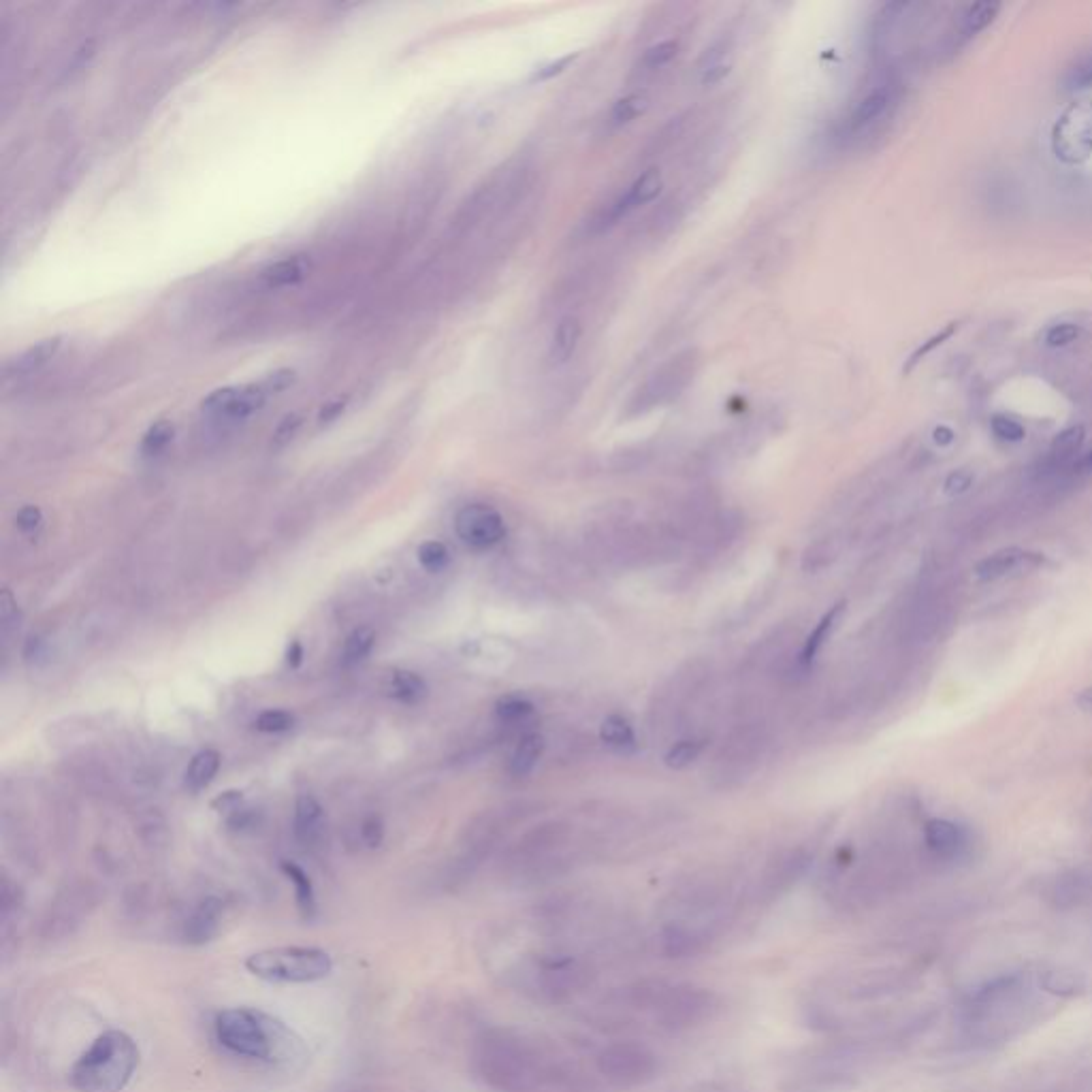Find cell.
Here are the masks:
<instances>
[{
    "mask_svg": "<svg viewBox=\"0 0 1092 1092\" xmlns=\"http://www.w3.org/2000/svg\"><path fill=\"white\" fill-rule=\"evenodd\" d=\"M583 327L578 323L576 316H564L555 325L551 346H549V361L551 365H564L568 363L581 342Z\"/></svg>",
    "mask_w": 1092,
    "mask_h": 1092,
    "instance_id": "19",
    "label": "cell"
},
{
    "mask_svg": "<svg viewBox=\"0 0 1092 1092\" xmlns=\"http://www.w3.org/2000/svg\"><path fill=\"white\" fill-rule=\"evenodd\" d=\"M303 655H305L303 645L299 640H293L291 645H288V651H286V664L291 666L293 670H297L301 666V662H303Z\"/></svg>",
    "mask_w": 1092,
    "mask_h": 1092,
    "instance_id": "52",
    "label": "cell"
},
{
    "mask_svg": "<svg viewBox=\"0 0 1092 1092\" xmlns=\"http://www.w3.org/2000/svg\"><path fill=\"white\" fill-rule=\"evenodd\" d=\"M387 692L391 698H395L401 704H419L421 700L427 698L429 689L421 674L397 668L389 674Z\"/></svg>",
    "mask_w": 1092,
    "mask_h": 1092,
    "instance_id": "22",
    "label": "cell"
},
{
    "mask_svg": "<svg viewBox=\"0 0 1092 1092\" xmlns=\"http://www.w3.org/2000/svg\"><path fill=\"white\" fill-rule=\"evenodd\" d=\"M1039 986L1048 994H1054V997H1080V994L1086 992L1088 982L1086 977L1078 971L1058 969V971L1041 973Z\"/></svg>",
    "mask_w": 1092,
    "mask_h": 1092,
    "instance_id": "24",
    "label": "cell"
},
{
    "mask_svg": "<svg viewBox=\"0 0 1092 1092\" xmlns=\"http://www.w3.org/2000/svg\"><path fill=\"white\" fill-rule=\"evenodd\" d=\"M1078 706L1084 711H1092V687H1086L1078 696Z\"/></svg>",
    "mask_w": 1092,
    "mask_h": 1092,
    "instance_id": "56",
    "label": "cell"
},
{
    "mask_svg": "<svg viewBox=\"0 0 1092 1092\" xmlns=\"http://www.w3.org/2000/svg\"><path fill=\"white\" fill-rule=\"evenodd\" d=\"M92 907H94V898L90 896V890L77 886L62 892L41 918L39 937L47 943H56V941L73 937L79 930V926L86 922Z\"/></svg>",
    "mask_w": 1092,
    "mask_h": 1092,
    "instance_id": "6",
    "label": "cell"
},
{
    "mask_svg": "<svg viewBox=\"0 0 1092 1092\" xmlns=\"http://www.w3.org/2000/svg\"><path fill=\"white\" fill-rule=\"evenodd\" d=\"M679 54V43L677 41H662V43H655L651 45L649 50L642 54V67H645L647 71H655V69H662L666 67V64L670 60H674V56Z\"/></svg>",
    "mask_w": 1092,
    "mask_h": 1092,
    "instance_id": "42",
    "label": "cell"
},
{
    "mask_svg": "<svg viewBox=\"0 0 1092 1092\" xmlns=\"http://www.w3.org/2000/svg\"><path fill=\"white\" fill-rule=\"evenodd\" d=\"M342 410H344V404H342V401H337V404H331V406L323 408V412H320V421H325V423L333 421L337 414H342Z\"/></svg>",
    "mask_w": 1092,
    "mask_h": 1092,
    "instance_id": "54",
    "label": "cell"
},
{
    "mask_svg": "<svg viewBox=\"0 0 1092 1092\" xmlns=\"http://www.w3.org/2000/svg\"><path fill=\"white\" fill-rule=\"evenodd\" d=\"M689 376H692V374H689L687 369H683L681 361L672 363L670 367L664 369V372L653 376V380L647 384L645 391L640 393V401H642V404H651L653 406V404H662V401L677 397L679 395L677 391H681L685 387V382H687Z\"/></svg>",
    "mask_w": 1092,
    "mask_h": 1092,
    "instance_id": "17",
    "label": "cell"
},
{
    "mask_svg": "<svg viewBox=\"0 0 1092 1092\" xmlns=\"http://www.w3.org/2000/svg\"><path fill=\"white\" fill-rule=\"evenodd\" d=\"M645 109H647L645 96H640V94L625 96V99H619V101L615 103V107L610 109V124H613V126H625V124H630V122L636 120L640 114H645Z\"/></svg>",
    "mask_w": 1092,
    "mask_h": 1092,
    "instance_id": "38",
    "label": "cell"
},
{
    "mask_svg": "<svg viewBox=\"0 0 1092 1092\" xmlns=\"http://www.w3.org/2000/svg\"><path fill=\"white\" fill-rule=\"evenodd\" d=\"M660 192H662V175H660V171H655V169L645 171L640 175V178H636L632 182V186L625 190L615 203H610L606 207V210L602 212V216L596 220V229L606 231L610 227H615L617 222H621L623 218H628L632 212L638 210V207L647 205L653 199H657Z\"/></svg>",
    "mask_w": 1092,
    "mask_h": 1092,
    "instance_id": "10",
    "label": "cell"
},
{
    "mask_svg": "<svg viewBox=\"0 0 1092 1092\" xmlns=\"http://www.w3.org/2000/svg\"><path fill=\"white\" fill-rule=\"evenodd\" d=\"M702 749H704L702 741H696V738H685V741L674 743L668 749L664 762L672 770H683L687 766H692L700 758Z\"/></svg>",
    "mask_w": 1092,
    "mask_h": 1092,
    "instance_id": "35",
    "label": "cell"
},
{
    "mask_svg": "<svg viewBox=\"0 0 1092 1092\" xmlns=\"http://www.w3.org/2000/svg\"><path fill=\"white\" fill-rule=\"evenodd\" d=\"M297 427H299V419H295V416H288V419L282 421L278 431H276V442L284 444V442L291 440L293 433L297 431Z\"/></svg>",
    "mask_w": 1092,
    "mask_h": 1092,
    "instance_id": "51",
    "label": "cell"
},
{
    "mask_svg": "<svg viewBox=\"0 0 1092 1092\" xmlns=\"http://www.w3.org/2000/svg\"><path fill=\"white\" fill-rule=\"evenodd\" d=\"M60 348V340L58 337H52V340H43L35 346H30L28 350H24L20 357H15L11 363L5 365V376L11 378V376H24V374H30L35 372V369H39L41 365H45L47 361H50L56 350Z\"/></svg>",
    "mask_w": 1092,
    "mask_h": 1092,
    "instance_id": "23",
    "label": "cell"
},
{
    "mask_svg": "<svg viewBox=\"0 0 1092 1092\" xmlns=\"http://www.w3.org/2000/svg\"><path fill=\"white\" fill-rule=\"evenodd\" d=\"M990 429L994 433V438L1007 444H1018L1026 438L1024 425L1018 423L1016 419H1011V416L1007 414H994L990 421Z\"/></svg>",
    "mask_w": 1092,
    "mask_h": 1092,
    "instance_id": "41",
    "label": "cell"
},
{
    "mask_svg": "<svg viewBox=\"0 0 1092 1092\" xmlns=\"http://www.w3.org/2000/svg\"><path fill=\"white\" fill-rule=\"evenodd\" d=\"M325 809L312 794H301L295 802V837L305 847H316L325 837Z\"/></svg>",
    "mask_w": 1092,
    "mask_h": 1092,
    "instance_id": "15",
    "label": "cell"
},
{
    "mask_svg": "<svg viewBox=\"0 0 1092 1092\" xmlns=\"http://www.w3.org/2000/svg\"><path fill=\"white\" fill-rule=\"evenodd\" d=\"M474 1063L487 1084L500 1090H517L525 1075V1056L521 1048L502 1033H487L476 1043Z\"/></svg>",
    "mask_w": 1092,
    "mask_h": 1092,
    "instance_id": "4",
    "label": "cell"
},
{
    "mask_svg": "<svg viewBox=\"0 0 1092 1092\" xmlns=\"http://www.w3.org/2000/svg\"><path fill=\"white\" fill-rule=\"evenodd\" d=\"M653 1058L655 1056L645 1048L634 1046V1043H621V1046L604 1050L600 1056V1067L610 1080L619 1084H638L651 1078L655 1069Z\"/></svg>",
    "mask_w": 1092,
    "mask_h": 1092,
    "instance_id": "8",
    "label": "cell"
},
{
    "mask_svg": "<svg viewBox=\"0 0 1092 1092\" xmlns=\"http://www.w3.org/2000/svg\"><path fill=\"white\" fill-rule=\"evenodd\" d=\"M576 56H578V54H566V56H561V58H557V60H551V62L542 64V67H538V69L532 73V77H529V82H532V84H536V82H538V84L549 82V79H553V77H557V75L564 73V71L570 67V64L576 60Z\"/></svg>",
    "mask_w": 1092,
    "mask_h": 1092,
    "instance_id": "44",
    "label": "cell"
},
{
    "mask_svg": "<svg viewBox=\"0 0 1092 1092\" xmlns=\"http://www.w3.org/2000/svg\"><path fill=\"white\" fill-rule=\"evenodd\" d=\"M1084 440H1086V429L1082 425H1073L1058 433L1050 446V455H1048L1050 463L1054 465V468H1058V465L1073 463V461L1078 463V453L1082 451Z\"/></svg>",
    "mask_w": 1092,
    "mask_h": 1092,
    "instance_id": "27",
    "label": "cell"
},
{
    "mask_svg": "<svg viewBox=\"0 0 1092 1092\" xmlns=\"http://www.w3.org/2000/svg\"><path fill=\"white\" fill-rule=\"evenodd\" d=\"M843 615H845V602H837L822 619H819V623L815 625V630L809 634V638L805 640V645H802V651H800V657H798V664L802 668H807V666H811L815 662V657L819 655V651H822V647L826 645V640L832 636V632L837 630V625L843 619Z\"/></svg>",
    "mask_w": 1092,
    "mask_h": 1092,
    "instance_id": "18",
    "label": "cell"
},
{
    "mask_svg": "<svg viewBox=\"0 0 1092 1092\" xmlns=\"http://www.w3.org/2000/svg\"><path fill=\"white\" fill-rule=\"evenodd\" d=\"M227 905L220 896H205L192 907L180 924V939L186 945L201 947L216 941L222 930Z\"/></svg>",
    "mask_w": 1092,
    "mask_h": 1092,
    "instance_id": "11",
    "label": "cell"
},
{
    "mask_svg": "<svg viewBox=\"0 0 1092 1092\" xmlns=\"http://www.w3.org/2000/svg\"><path fill=\"white\" fill-rule=\"evenodd\" d=\"M269 393L259 384H246V387H224L207 395L203 399V408L212 414L227 416V419H248L254 412H259Z\"/></svg>",
    "mask_w": 1092,
    "mask_h": 1092,
    "instance_id": "12",
    "label": "cell"
},
{
    "mask_svg": "<svg viewBox=\"0 0 1092 1092\" xmlns=\"http://www.w3.org/2000/svg\"><path fill=\"white\" fill-rule=\"evenodd\" d=\"M295 382V372L293 369H278V372L269 374L265 380H263V387L267 389L269 395H276L284 389L291 387V384Z\"/></svg>",
    "mask_w": 1092,
    "mask_h": 1092,
    "instance_id": "47",
    "label": "cell"
},
{
    "mask_svg": "<svg viewBox=\"0 0 1092 1092\" xmlns=\"http://www.w3.org/2000/svg\"><path fill=\"white\" fill-rule=\"evenodd\" d=\"M1075 470H1078L1080 474H1086V476H1092V451L1086 453L1084 457L1078 459V463H1075Z\"/></svg>",
    "mask_w": 1092,
    "mask_h": 1092,
    "instance_id": "55",
    "label": "cell"
},
{
    "mask_svg": "<svg viewBox=\"0 0 1092 1092\" xmlns=\"http://www.w3.org/2000/svg\"><path fill=\"white\" fill-rule=\"evenodd\" d=\"M214 1039L218 1046L237 1058L273 1067H291L303 1061L301 1039L288 1026L256 1007H229L216 1014Z\"/></svg>",
    "mask_w": 1092,
    "mask_h": 1092,
    "instance_id": "1",
    "label": "cell"
},
{
    "mask_svg": "<svg viewBox=\"0 0 1092 1092\" xmlns=\"http://www.w3.org/2000/svg\"><path fill=\"white\" fill-rule=\"evenodd\" d=\"M664 952L670 956V958H685L689 954L696 952V943L698 939H694V935L689 933L687 928L683 926H668L664 930Z\"/></svg>",
    "mask_w": 1092,
    "mask_h": 1092,
    "instance_id": "34",
    "label": "cell"
},
{
    "mask_svg": "<svg viewBox=\"0 0 1092 1092\" xmlns=\"http://www.w3.org/2000/svg\"><path fill=\"white\" fill-rule=\"evenodd\" d=\"M242 800H244V792L229 790V792H224V794H220L218 798L212 800V809H216L220 813L222 811L224 813H235L239 809V805H242Z\"/></svg>",
    "mask_w": 1092,
    "mask_h": 1092,
    "instance_id": "49",
    "label": "cell"
},
{
    "mask_svg": "<svg viewBox=\"0 0 1092 1092\" xmlns=\"http://www.w3.org/2000/svg\"><path fill=\"white\" fill-rule=\"evenodd\" d=\"M295 726V715L282 709L263 711L254 721V728L263 734H282Z\"/></svg>",
    "mask_w": 1092,
    "mask_h": 1092,
    "instance_id": "40",
    "label": "cell"
},
{
    "mask_svg": "<svg viewBox=\"0 0 1092 1092\" xmlns=\"http://www.w3.org/2000/svg\"><path fill=\"white\" fill-rule=\"evenodd\" d=\"M495 715L506 726H519L534 715V704L521 696H506L495 704Z\"/></svg>",
    "mask_w": 1092,
    "mask_h": 1092,
    "instance_id": "31",
    "label": "cell"
},
{
    "mask_svg": "<svg viewBox=\"0 0 1092 1092\" xmlns=\"http://www.w3.org/2000/svg\"><path fill=\"white\" fill-rule=\"evenodd\" d=\"M960 327H962L960 320H954V323H947V325H945L943 329H939L935 335H930L926 342H922L918 348H915V350L911 352L909 359H907V363H905V367H903V372H905V374L913 372V369L918 367L928 355H933V352H935L937 348H941L945 342H950L952 337L960 331Z\"/></svg>",
    "mask_w": 1092,
    "mask_h": 1092,
    "instance_id": "29",
    "label": "cell"
},
{
    "mask_svg": "<svg viewBox=\"0 0 1092 1092\" xmlns=\"http://www.w3.org/2000/svg\"><path fill=\"white\" fill-rule=\"evenodd\" d=\"M455 532L470 549L487 551L504 540L506 523L493 506L470 504L457 512Z\"/></svg>",
    "mask_w": 1092,
    "mask_h": 1092,
    "instance_id": "7",
    "label": "cell"
},
{
    "mask_svg": "<svg viewBox=\"0 0 1092 1092\" xmlns=\"http://www.w3.org/2000/svg\"><path fill=\"white\" fill-rule=\"evenodd\" d=\"M173 436H175V429H173V425L169 421L154 423L141 440V453L148 455V457L163 453L165 448L171 444Z\"/></svg>",
    "mask_w": 1092,
    "mask_h": 1092,
    "instance_id": "37",
    "label": "cell"
},
{
    "mask_svg": "<svg viewBox=\"0 0 1092 1092\" xmlns=\"http://www.w3.org/2000/svg\"><path fill=\"white\" fill-rule=\"evenodd\" d=\"M894 101H896L894 84H881L873 88L869 94L862 96V99L854 105V109L849 111V116L843 122L841 135L845 139L860 137L862 133L869 131V128H873L877 122H881L890 114Z\"/></svg>",
    "mask_w": 1092,
    "mask_h": 1092,
    "instance_id": "13",
    "label": "cell"
},
{
    "mask_svg": "<svg viewBox=\"0 0 1092 1092\" xmlns=\"http://www.w3.org/2000/svg\"><path fill=\"white\" fill-rule=\"evenodd\" d=\"M139 1063L137 1041L126 1031L111 1029L79 1054L69 1071V1082L77 1092H122L133 1082Z\"/></svg>",
    "mask_w": 1092,
    "mask_h": 1092,
    "instance_id": "2",
    "label": "cell"
},
{
    "mask_svg": "<svg viewBox=\"0 0 1092 1092\" xmlns=\"http://www.w3.org/2000/svg\"><path fill=\"white\" fill-rule=\"evenodd\" d=\"M376 645V630L369 628V625H361V628L352 630L344 642V649H342V660L346 666H355V664H361L363 660H367L369 653H372Z\"/></svg>",
    "mask_w": 1092,
    "mask_h": 1092,
    "instance_id": "28",
    "label": "cell"
},
{
    "mask_svg": "<svg viewBox=\"0 0 1092 1092\" xmlns=\"http://www.w3.org/2000/svg\"><path fill=\"white\" fill-rule=\"evenodd\" d=\"M1001 3H971L960 9V13L954 18L952 26L947 28L945 37L941 41V52H947L950 56L958 54L962 47L969 45L979 32H984L997 15L1001 13Z\"/></svg>",
    "mask_w": 1092,
    "mask_h": 1092,
    "instance_id": "9",
    "label": "cell"
},
{
    "mask_svg": "<svg viewBox=\"0 0 1092 1092\" xmlns=\"http://www.w3.org/2000/svg\"><path fill=\"white\" fill-rule=\"evenodd\" d=\"M732 71V62H724V64H715V67H709V69H702V84L704 86H713V84H719L721 79H726Z\"/></svg>",
    "mask_w": 1092,
    "mask_h": 1092,
    "instance_id": "50",
    "label": "cell"
},
{
    "mask_svg": "<svg viewBox=\"0 0 1092 1092\" xmlns=\"http://www.w3.org/2000/svg\"><path fill=\"white\" fill-rule=\"evenodd\" d=\"M1063 88L1067 92H1080L1092 88V52L1080 56L1063 75Z\"/></svg>",
    "mask_w": 1092,
    "mask_h": 1092,
    "instance_id": "36",
    "label": "cell"
},
{
    "mask_svg": "<svg viewBox=\"0 0 1092 1092\" xmlns=\"http://www.w3.org/2000/svg\"><path fill=\"white\" fill-rule=\"evenodd\" d=\"M305 276V263L301 259H284L269 265L263 271V280L269 286H293Z\"/></svg>",
    "mask_w": 1092,
    "mask_h": 1092,
    "instance_id": "30",
    "label": "cell"
},
{
    "mask_svg": "<svg viewBox=\"0 0 1092 1092\" xmlns=\"http://www.w3.org/2000/svg\"><path fill=\"white\" fill-rule=\"evenodd\" d=\"M416 557H419V564L423 566V570L431 574L444 572L448 564H451V551H448V546L440 540L423 542L419 546V551H416Z\"/></svg>",
    "mask_w": 1092,
    "mask_h": 1092,
    "instance_id": "32",
    "label": "cell"
},
{
    "mask_svg": "<svg viewBox=\"0 0 1092 1092\" xmlns=\"http://www.w3.org/2000/svg\"><path fill=\"white\" fill-rule=\"evenodd\" d=\"M384 834H387V830H384V822L378 815H367L361 822L359 837L367 849H378L384 843Z\"/></svg>",
    "mask_w": 1092,
    "mask_h": 1092,
    "instance_id": "43",
    "label": "cell"
},
{
    "mask_svg": "<svg viewBox=\"0 0 1092 1092\" xmlns=\"http://www.w3.org/2000/svg\"><path fill=\"white\" fill-rule=\"evenodd\" d=\"M965 830L950 819H928L924 826V841L937 856H956L965 847Z\"/></svg>",
    "mask_w": 1092,
    "mask_h": 1092,
    "instance_id": "16",
    "label": "cell"
},
{
    "mask_svg": "<svg viewBox=\"0 0 1092 1092\" xmlns=\"http://www.w3.org/2000/svg\"><path fill=\"white\" fill-rule=\"evenodd\" d=\"M600 738L606 747H610L617 753H632L636 751V734L632 724L621 715H608L600 726Z\"/></svg>",
    "mask_w": 1092,
    "mask_h": 1092,
    "instance_id": "26",
    "label": "cell"
},
{
    "mask_svg": "<svg viewBox=\"0 0 1092 1092\" xmlns=\"http://www.w3.org/2000/svg\"><path fill=\"white\" fill-rule=\"evenodd\" d=\"M1080 335H1082V325L1061 320V323L1050 325L1046 329V333H1043V344H1046L1048 348H1067L1078 342Z\"/></svg>",
    "mask_w": 1092,
    "mask_h": 1092,
    "instance_id": "39",
    "label": "cell"
},
{
    "mask_svg": "<svg viewBox=\"0 0 1092 1092\" xmlns=\"http://www.w3.org/2000/svg\"><path fill=\"white\" fill-rule=\"evenodd\" d=\"M933 438H935V442H937L939 446H950V444L954 442V431H952L950 427H945V425H941V427H937V429H935V433H933Z\"/></svg>",
    "mask_w": 1092,
    "mask_h": 1092,
    "instance_id": "53",
    "label": "cell"
},
{
    "mask_svg": "<svg viewBox=\"0 0 1092 1092\" xmlns=\"http://www.w3.org/2000/svg\"><path fill=\"white\" fill-rule=\"evenodd\" d=\"M542 753H544L542 736H538V734L523 736L519 741V745L515 747V751H512L510 775L517 777V779L532 775L534 768L538 766V762L542 758Z\"/></svg>",
    "mask_w": 1092,
    "mask_h": 1092,
    "instance_id": "25",
    "label": "cell"
},
{
    "mask_svg": "<svg viewBox=\"0 0 1092 1092\" xmlns=\"http://www.w3.org/2000/svg\"><path fill=\"white\" fill-rule=\"evenodd\" d=\"M1052 152L1065 165L1078 167L1092 158V99L1069 103L1052 126Z\"/></svg>",
    "mask_w": 1092,
    "mask_h": 1092,
    "instance_id": "5",
    "label": "cell"
},
{
    "mask_svg": "<svg viewBox=\"0 0 1092 1092\" xmlns=\"http://www.w3.org/2000/svg\"><path fill=\"white\" fill-rule=\"evenodd\" d=\"M250 975L271 984H314L333 973V958L327 950L308 945L265 947L246 958Z\"/></svg>",
    "mask_w": 1092,
    "mask_h": 1092,
    "instance_id": "3",
    "label": "cell"
},
{
    "mask_svg": "<svg viewBox=\"0 0 1092 1092\" xmlns=\"http://www.w3.org/2000/svg\"><path fill=\"white\" fill-rule=\"evenodd\" d=\"M973 480H975V478H973V472H969V470H956V472H952L950 476L945 478L943 491H945L947 495H952V497L962 495V493H967V491L973 487Z\"/></svg>",
    "mask_w": 1092,
    "mask_h": 1092,
    "instance_id": "46",
    "label": "cell"
},
{
    "mask_svg": "<svg viewBox=\"0 0 1092 1092\" xmlns=\"http://www.w3.org/2000/svg\"><path fill=\"white\" fill-rule=\"evenodd\" d=\"M280 871L284 873V877L288 881L293 883L295 903H297L299 913L303 915L305 920H312L314 915L318 913V901H316V890H314V883H312L310 875L305 873L297 862H291V860H282L280 862Z\"/></svg>",
    "mask_w": 1092,
    "mask_h": 1092,
    "instance_id": "20",
    "label": "cell"
},
{
    "mask_svg": "<svg viewBox=\"0 0 1092 1092\" xmlns=\"http://www.w3.org/2000/svg\"><path fill=\"white\" fill-rule=\"evenodd\" d=\"M220 764H222V756L216 749L199 751L197 756H192V760H190V764L186 768V775H184L186 788L190 792L205 790L207 785H210L216 779Z\"/></svg>",
    "mask_w": 1092,
    "mask_h": 1092,
    "instance_id": "21",
    "label": "cell"
},
{
    "mask_svg": "<svg viewBox=\"0 0 1092 1092\" xmlns=\"http://www.w3.org/2000/svg\"><path fill=\"white\" fill-rule=\"evenodd\" d=\"M1043 561H1046V557H1043L1041 553H1029V551L1018 549V546H1009V549H1001L979 561L973 572L977 581L990 583V581H999V578L1016 570H1033L1041 566Z\"/></svg>",
    "mask_w": 1092,
    "mask_h": 1092,
    "instance_id": "14",
    "label": "cell"
},
{
    "mask_svg": "<svg viewBox=\"0 0 1092 1092\" xmlns=\"http://www.w3.org/2000/svg\"><path fill=\"white\" fill-rule=\"evenodd\" d=\"M43 525V512L39 506H24L18 515H15V527L22 534H37L39 527Z\"/></svg>",
    "mask_w": 1092,
    "mask_h": 1092,
    "instance_id": "45",
    "label": "cell"
},
{
    "mask_svg": "<svg viewBox=\"0 0 1092 1092\" xmlns=\"http://www.w3.org/2000/svg\"><path fill=\"white\" fill-rule=\"evenodd\" d=\"M18 602H15L13 593L9 589H3V593H0V621H3V632L7 634L9 628L13 625V621L18 619Z\"/></svg>",
    "mask_w": 1092,
    "mask_h": 1092,
    "instance_id": "48",
    "label": "cell"
},
{
    "mask_svg": "<svg viewBox=\"0 0 1092 1092\" xmlns=\"http://www.w3.org/2000/svg\"><path fill=\"white\" fill-rule=\"evenodd\" d=\"M139 834H141L143 843L150 845V847L167 845V841H169V824H167V819L163 817V813H158V809H150V813L143 815V819L139 822Z\"/></svg>",
    "mask_w": 1092,
    "mask_h": 1092,
    "instance_id": "33",
    "label": "cell"
}]
</instances>
